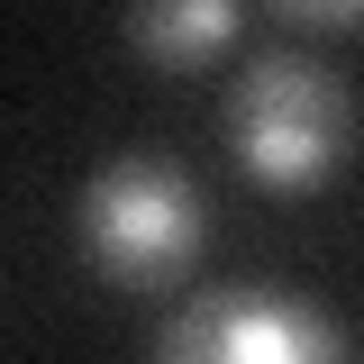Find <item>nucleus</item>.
<instances>
[{
    "mask_svg": "<svg viewBox=\"0 0 364 364\" xmlns=\"http://www.w3.org/2000/svg\"><path fill=\"white\" fill-rule=\"evenodd\" d=\"M228 128H237V164L273 191H310L346 164V136H355V109H346V91L328 82L318 64L301 55H273L255 64L237 100H228Z\"/></svg>",
    "mask_w": 364,
    "mask_h": 364,
    "instance_id": "1",
    "label": "nucleus"
},
{
    "mask_svg": "<svg viewBox=\"0 0 364 364\" xmlns=\"http://www.w3.org/2000/svg\"><path fill=\"white\" fill-rule=\"evenodd\" d=\"M82 246L109 282H173L200 255V191L164 164H109L82 191Z\"/></svg>",
    "mask_w": 364,
    "mask_h": 364,
    "instance_id": "2",
    "label": "nucleus"
},
{
    "mask_svg": "<svg viewBox=\"0 0 364 364\" xmlns=\"http://www.w3.org/2000/svg\"><path fill=\"white\" fill-rule=\"evenodd\" d=\"M164 355H228V364H310V355H337L346 346V328H328V318H301L282 310V301H246V291H210V301H191L173 310L164 328Z\"/></svg>",
    "mask_w": 364,
    "mask_h": 364,
    "instance_id": "3",
    "label": "nucleus"
},
{
    "mask_svg": "<svg viewBox=\"0 0 364 364\" xmlns=\"http://www.w3.org/2000/svg\"><path fill=\"white\" fill-rule=\"evenodd\" d=\"M246 0H128V37L146 64H200L237 37Z\"/></svg>",
    "mask_w": 364,
    "mask_h": 364,
    "instance_id": "4",
    "label": "nucleus"
},
{
    "mask_svg": "<svg viewBox=\"0 0 364 364\" xmlns=\"http://www.w3.org/2000/svg\"><path fill=\"white\" fill-rule=\"evenodd\" d=\"M291 18H364V0H282Z\"/></svg>",
    "mask_w": 364,
    "mask_h": 364,
    "instance_id": "5",
    "label": "nucleus"
}]
</instances>
